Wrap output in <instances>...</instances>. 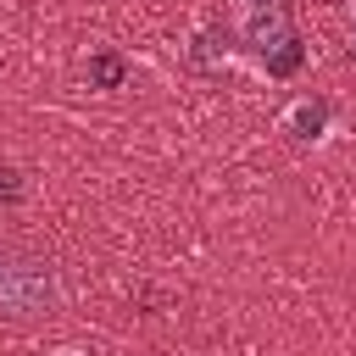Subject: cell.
<instances>
[{
  "label": "cell",
  "mask_w": 356,
  "mask_h": 356,
  "mask_svg": "<svg viewBox=\"0 0 356 356\" xmlns=\"http://www.w3.org/2000/svg\"><path fill=\"white\" fill-rule=\"evenodd\" d=\"M0 306L6 312H44L50 306V267L28 256H0Z\"/></svg>",
  "instance_id": "6da1fadb"
},
{
  "label": "cell",
  "mask_w": 356,
  "mask_h": 356,
  "mask_svg": "<svg viewBox=\"0 0 356 356\" xmlns=\"http://www.w3.org/2000/svg\"><path fill=\"white\" fill-rule=\"evenodd\" d=\"M245 33H250V44H256V50L295 44V39H289V17H284V6H278V0H250V22H245Z\"/></svg>",
  "instance_id": "7a4b0ae2"
},
{
  "label": "cell",
  "mask_w": 356,
  "mask_h": 356,
  "mask_svg": "<svg viewBox=\"0 0 356 356\" xmlns=\"http://www.w3.org/2000/svg\"><path fill=\"white\" fill-rule=\"evenodd\" d=\"M89 78H95V89H122V78H128V61H122L117 50H100V56L89 61Z\"/></svg>",
  "instance_id": "3957f363"
},
{
  "label": "cell",
  "mask_w": 356,
  "mask_h": 356,
  "mask_svg": "<svg viewBox=\"0 0 356 356\" xmlns=\"http://www.w3.org/2000/svg\"><path fill=\"white\" fill-rule=\"evenodd\" d=\"M0 200H22V178L11 167H0Z\"/></svg>",
  "instance_id": "277c9868"
}]
</instances>
